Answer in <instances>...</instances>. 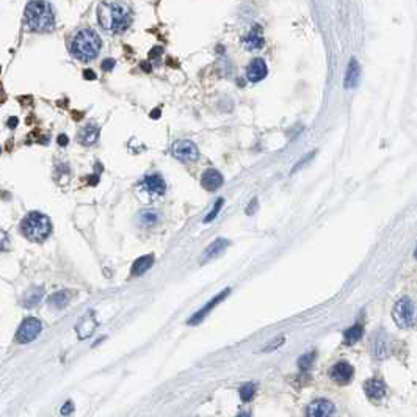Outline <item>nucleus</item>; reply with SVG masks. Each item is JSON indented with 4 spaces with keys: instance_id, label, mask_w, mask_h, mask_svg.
I'll list each match as a JSON object with an SVG mask.
<instances>
[{
    "instance_id": "nucleus-1",
    "label": "nucleus",
    "mask_w": 417,
    "mask_h": 417,
    "mask_svg": "<svg viewBox=\"0 0 417 417\" xmlns=\"http://www.w3.org/2000/svg\"><path fill=\"white\" fill-rule=\"evenodd\" d=\"M98 21L104 30L111 33L124 31L130 24L129 5L123 2H101L98 6Z\"/></svg>"
},
{
    "instance_id": "nucleus-2",
    "label": "nucleus",
    "mask_w": 417,
    "mask_h": 417,
    "mask_svg": "<svg viewBox=\"0 0 417 417\" xmlns=\"http://www.w3.org/2000/svg\"><path fill=\"white\" fill-rule=\"evenodd\" d=\"M101 38L91 28L77 31L71 41V53L80 61H91L99 55Z\"/></svg>"
},
{
    "instance_id": "nucleus-3",
    "label": "nucleus",
    "mask_w": 417,
    "mask_h": 417,
    "mask_svg": "<svg viewBox=\"0 0 417 417\" xmlns=\"http://www.w3.org/2000/svg\"><path fill=\"white\" fill-rule=\"evenodd\" d=\"M53 13L47 2H30L26 8V24L33 31H47L53 28Z\"/></svg>"
},
{
    "instance_id": "nucleus-4",
    "label": "nucleus",
    "mask_w": 417,
    "mask_h": 417,
    "mask_svg": "<svg viewBox=\"0 0 417 417\" xmlns=\"http://www.w3.org/2000/svg\"><path fill=\"white\" fill-rule=\"evenodd\" d=\"M21 232L30 242H43L52 232V223L41 212H30L21 223Z\"/></svg>"
},
{
    "instance_id": "nucleus-5",
    "label": "nucleus",
    "mask_w": 417,
    "mask_h": 417,
    "mask_svg": "<svg viewBox=\"0 0 417 417\" xmlns=\"http://www.w3.org/2000/svg\"><path fill=\"white\" fill-rule=\"evenodd\" d=\"M392 315L400 328H411L417 322V306L411 298L403 296L395 303Z\"/></svg>"
},
{
    "instance_id": "nucleus-6",
    "label": "nucleus",
    "mask_w": 417,
    "mask_h": 417,
    "mask_svg": "<svg viewBox=\"0 0 417 417\" xmlns=\"http://www.w3.org/2000/svg\"><path fill=\"white\" fill-rule=\"evenodd\" d=\"M41 330H43V325L38 318L27 317L21 323V326L18 328V333H16V342L28 343L31 340H35L39 336V333H41Z\"/></svg>"
},
{
    "instance_id": "nucleus-7",
    "label": "nucleus",
    "mask_w": 417,
    "mask_h": 417,
    "mask_svg": "<svg viewBox=\"0 0 417 417\" xmlns=\"http://www.w3.org/2000/svg\"><path fill=\"white\" fill-rule=\"evenodd\" d=\"M171 154L181 162H195L199 157L198 146L190 140H178L171 146Z\"/></svg>"
},
{
    "instance_id": "nucleus-8",
    "label": "nucleus",
    "mask_w": 417,
    "mask_h": 417,
    "mask_svg": "<svg viewBox=\"0 0 417 417\" xmlns=\"http://www.w3.org/2000/svg\"><path fill=\"white\" fill-rule=\"evenodd\" d=\"M336 406L326 398H317L306 408V417H334Z\"/></svg>"
},
{
    "instance_id": "nucleus-9",
    "label": "nucleus",
    "mask_w": 417,
    "mask_h": 417,
    "mask_svg": "<svg viewBox=\"0 0 417 417\" xmlns=\"http://www.w3.org/2000/svg\"><path fill=\"white\" fill-rule=\"evenodd\" d=\"M370 353L375 359H386L391 353L389 348V340H388V336L384 334L383 331L380 333H373V336L370 338Z\"/></svg>"
},
{
    "instance_id": "nucleus-10",
    "label": "nucleus",
    "mask_w": 417,
    "mask_h": 417,
    "mask_svg": "<svg viewBox=\"0 0 417 417\" xmlns=\"http://www.w3.org/2000/svg\"><path fill=\"white\" fill-rule=\"evenodd\" d=\"M353 375H355V368L347 361H339L330 368V378L334 383L339 384H347L351 381Z\"/></svg>"
},
{
    "instance_id": "nucleus-11",
    "label": "nucleus",
    "mask_w": 417,
    "mask_h": 417,
    "mask_svg": "<svg viewBox=\"0 0 417 417\" xmlns=\"http://www.w3.org/2000/svg\"><path fill=\"white\" fill-rule=\"evenodd\" d=\"M141 187L146 193L152 195V196H162L166 190V183L163 181V178L157 173L152 174H146L141 181Z\"/></svg>"
},
{
    "instance_id": "nucleus-12",
    "label": "nucleus",
    "mask_w": 417,
    "mask_h": 417,
    "mask_svg": "<svg viewBox=\"0 0 417 417\" xmlns=\"http://www.w3.org/2000/svg\"><path fill=\"white\" fill-rule=\"evenodd\" d=\"M364 392L368 400H372L375 403H380L381 400L386 397V384L380 378H370L364 383Z\"/></svg>"
},
{
    "instance_id": "nucleus-13",
    "label": "nucleus",
    "mask_w": 417,
    "mask_h": 417,
    "mask_svg": "<svg viewBox=\"0 0 417 417\" xmlns=\"http://www.w3.org/2000/svg\"><path fill=\"white\" fill-rule=\"evenodd\" d=\"M96 326H98V320H96L94 312L90 311L88 314H85L82 318L78 320V323H77V326H76V331H77L78 339L90 338V336L94 333Z\"/></svg>"
},
{
    "instance_id": "nucleus-14",
    "label": "nucleus",
    "mask_w": 417,
    "mask_h": 417,
    "mask_svg": "<svg viewBox=\"0 0 417 417\" xmlns=\"http://www.w3.org/2000/svg\"><path fill=\"white\" fill-rule=\"evenodd\" d=\"M229 293H231V288H226V290H223V292H220L216 296H213V298H212L210 301H208L203 309H199V311L196 312V314L188 320V325H196V323L201 322V320H203V318L208 314V312H210V311L216 306V304H220L224 298H226V296H228Z\"/></svg>"
},
{
    "instance_id": "nucleus-15",
    "label": "nucleus",
    "mask_w": 417,
    "mask_h": 417,
    "mask_svg": "<svg viewBox=\"0 0 417 417\" xmlns=\"http://www.w3.org/2000/svg\"><path fill=\"white\" fill-rule=\"evenodd\" d=\"M267 72H268V69H267L265 61H263L262 58H254L246 68V78L253 83H258L262 78H265Z\"/></svg>"
},
{
    "instance_id": "nucleus-16",
    "label": "nucleus",
    "mask_w": 417,
    "mask_h": 417,
    "mask_svg": "<svg viewBox=\"0 0 417 417\" xmlns=\"http://www.w3.org/2000/svg\"><path fill=\"white\" fill-rule=\"evenodd\" d=\"M228 245H229L228 240L216 238L213 243H210V245H208L206 250H204V253H203V256H201V262H207V261H210V259L218 258V256H221V254L224 253V250L228 248Z\"/></svg>"
},
{
    "instance_id": "nucleus-17",
    "label": "nucleus",
    "mask_w": 417,
    "mask_h": 417,
    "mask_svg": "<svg viewBox=\"0 0 417 417\" xmlns=\"http://www.w3.org/2000/svg\"><path fill=\"white\" fill-rule=\"evenodd\" d=\"M263 46V36L261 27L256 26L250 33L243 38V47L246 51H259Z\"/></svg>"
},
{
    "instance_id": "nucleus-18",
    "label": "nucleus",
    "mask_w": 417,
    "mask_h": 417,
    "mask_svg": "<svg viewBox=\"0 0 417 417\" xmlns=\"http://www.w3.org/2000/svg\"><path fill=\"white\" fill-rule=\"evenodd\" d=\"M223 183V176L220 171L216 170H207L204 171L203 178H201V185L208 190V191H213L216 188H220Z\"/></svg>"
},
{
    "instance_id": "nucleus-19",
    "label": "nucleus",
    "mask_w": 417,
    "mask_h": 417,
    "mask_svg": "<svg viewBox=\"0 0 417 417\" xmlns=\"http://www.w3.org/2000/svg\"><path fill=\"white\" fill-rule=\"evenodd\" d=\"M99 127L96 124H86L82 130L78 132V143L83 146H90V144L96 143L99 138Z\"/></svg>"
},
{
    "instance_id": "nucleus-20",
    "label": "nucleus",
    "mask_w": 417,
    "mask_h": 417,
    "mask_svg": "<svg viewBox=\"0 0 417 417\" xmlns=\"http://www.w3.org/2000/svg\"><path fill=\"white\" fill-rule=\"evenodd\" d=\"M361 77V68L356 58H351L347 68V76H345V88H355L359 83Z\"/></svg>"
},
{
    "instance_id": "nucleus-21",
    "label": "nucleus",
    "mask_w": 417,
    "mask_h": 417,
    "mask_svg": "<svg viewBox=\"0 0 417 417\" xmlns=\"http://www.w3.org/2000/svg\"><path fill=\"white\" fill-rule=\"evenodd\" d=\"M44 296V288L43 287H31L30 290L26 292V295H24L22 298V304L24 308H35L36 304L43 300Z\"/></svg>"
},
{
    "instance_id": "nucleus-22",
    "label": "nucleus",
    "mask_w": 417,
    "mask_h": 417,
    "mask_svg": "<svg viewBox=\"0 0 417 417\" xmlns=\"http://www.w3.org/2000/svg\"><path fill=\"white\" fill-rule=\"evenodd\" d=\"M154 263V256L149 254V256H141L137 261L133 262L132 270H130V275L132 276H141L144 271L149 270Z\"/></svg>"
},
{
    "instance_id": "nucleus-23",
    "label": "nucleus",
    "mask_w": 417,
    "mask_h": 417,
    "mask_svg": "<svg viewBox=\"0 0 417 417\" xmlns=\"http://www.w3.org/2000/svg\"><path fill=\"white\" fill-rule=\"evenodd\" d=\"M69 300H71V293L68 290H60L49 296V304L53 309H63L69 303Z\"/></svg>"
},
{
    "instance_id": "nucleus-24",
    "label": "nucleus",
    "mask_w": 417,
    "mask_h": 417,
    "mask_svg": "<svg viewBox=\"0 0 417 417\" xmlns=\"http://www.w3.org/2000/svg\"><path fill=\"white\" fill-rule=\"evenodd\" d=\"M363 334H364L363 326L353 325L351 328H348V330L343 333V340H345V343H348V345H351V343H356L358 340H361Z\"/></svg>"
},
{
    "instance_id": "nucleus-25",
    "label": "nucleus",
    "mask_w": 417,
    "mask_h": 417,
    "mask_svg": "<svg viewBox=\"0 0 417 417\" xmlns=\"http://www.w3.org/2000/svg\"><path fill=\"white\" fill-rule=\"evenodd\" d=\"M315 351H309V353H306V355H303L300 359H298V367H300V370H303V372H306V370H309V368L312 367V364H314V361H315Z\"/></svg>"
},
{
    "instance_id": "nucleus-26",
    "label": "nucleus",
    "mask_w": 417,
    "mask_h": 417,
    "mask_svg": "<svg viewBox=\"0 0 417 417\" xmlns=\"http://www.w3.org/2000/svg\"><path fill=\"white\" fill-rule=\"evenodd\" d=\"M254 392H256V384L254 383H246L240 388L238 394H240V398H242V402H250V400L254 397Z\"/></svg>"
},
{
    "instance_id": "nucleus-27",
    "label": "nucleus",
    "mask_w": 417,
    "mask_h": 417,
    "mask_svg": "<svg viewBox=\"0 0 417 417\" xmlns=\"http://www.w3.org/2000/svg\"><path fill=\"white\" fill-rule=\"evenodd\" d=\"M140 220L143 224H148V226H154V224L158 221V213L156 210H143L140 213Z\"/></svg>"
},
{
    "instance_id": "nucleus-28",
    "label": "nucleus",
    "mask_w": 417,
    "mask_h": 417,
    "mask_svg": "<svg viewBox=\"0 0 417 417\" xmlns=\"http://www.w3.org/2000/svg\"><path fill=\"white\" fill-rule=\"evenodd\" d=\"M223 204H224V199H223V198H218V199H216V203H215V206L212 207V210L208 212V213H207V216L204 218V223H210L212 220H215V218H216V215H218V212L221 210Z\"/></svg>"
},
{
    "instance_id": "nucleus-29",
    "label": "nucleus",
    "mask_w": 417,
    "mask_h": 417,
    "mask_svg": "<svg viewBox=\"0 0 417 417\" xmlns=\"http://www.w3.org/2000/svg\"><path fill=\"white\" fill-rule=\"evenodd\" d=\"M283 343H284V336H279V338L276 339V342H275V340H273V342H270L268 345H267L265 348H263V351H271V350H276V348H278L279 345H283Z\"/></svg>"
},
{
    "instance_id": "nucleus-30",
    "label": "nucleus",
    "mask_w": 417,
    "mask_h": 417,
    "mask_svg": "<svg viewBox=\"0 0 417 417\" xmlns=\"http://www.w3.org/2000/svg\"><path fill=\"white\" fill-rule=\"evenodd\" d=\"M72 411H74V403L71 402V400H68V402L65 403L61 406V410H60V413H61V416H69Z\"/></svg>"
},
{
    "instance_id": "nucleus-31",
    "label": "nucleus",
    "mask_w": 417,
    "mask_h": 417,
    "mask_svg": "<svg viewBox=\"0 0 417 417\" xmlns=\"http://www.w3.org/2000/svg\"><path fill=\"white\" fill-rule=\"evenodd\" d=\"M102 71H105V72H108V71H111L115 68V60H111V58H107V60H104L102 61Z\"/></svg>"
},
{
    "instance_id": "nucleus-32",
    "label": "nucleus",
    "mask_w": 417,
    "mask_h": 417,
    "mask_svg": "<svg viewBox=\"0 0 417 417\" xmlns=\"http://www.w3.org/2000/svg\"><path fill=\"white\" fill-rule=\"evenodd\" d=\"M256 208H258V198H254L253 201H251V206L246 207V213H248V215H253Z\"/></svg>"
},
{
    "instance_id": "nucleus-33",
    "label": "nucleus",
    "mask_w": 417,
    "mask_h": 417,
    "mask_svg": "<svg viewBox=\"0 0 417 417\" xmlns=\"http://www.w3.org/2000/svg\"><path fill=\"white\" fill-rule=\"evenodd\" d=\"M314 154H315V152H312V154H308L306 157H304V158L301 160V162H300V163H296V165H295V168H293V170H292V173H295L296 170H298V168H301V166H303L304 163H306V162H308V160H309V158H312V156H314Z\"/></svg>"
},
{
    "instance_id": "nucleus-34",
    "label": "nucleus",
    "mask_w": 417,
    "mask_h": 417,
    "mask_svg": "<svg viewBox=\"0 0 417 417\" xmlns=\"http://www.w3.org/2000/svg\"><path fill=\"white\" fill-rule=\"evenodd\" d=\"M83 77L88 78V80H94V78H96V74H94L91 69H88V71H83Z\"/></svg>"
},
{
    "instance_id": "nucleus-35",
    "label": "nucleus",
    "mask_w": 417,
    "mask_h": 417,
    "mask_svg": "<svg viewBox=\"0 0 417 417\" xmlns=\"http://www.w3.org/2000/svg\"><path fill=\"white\" fill-rule=\"evenodd\" d=\"M68 143H69V140H68L66 135H60V137H58V144H60V146H68Z\"/></svg>"
},
{
    "instance_id": "nucleus-36",
    "label": "nucleus",
    "mask_w": 417,
    "mask_h": 417,
    "mask_svg": "<svg viewBox=\"0 0 417 417\" xmlns=\"http://www.w3.org/2000/svg\"><path fill=\"white\" fill-rule=\"evenodd\" d=\"M160 52H162V47H154V51L149 53V58H156Z\"/></svg>"
},
{
    "instance_id": "nucleus-37",
    "label": "nucleus",
    "mask_w": 417,
    "mask_h": 417,
    "mask_svg": "<svg viewBox=\"0 0 417 417\" xmlns=\"http://www.w3.org/2000/svg\"><path fill=\"white\" fill-rule=\"evenodd\" d=\"M18 121H19V119L16 118V116H14V118H10V119H8V127H16Z\"/></svg>"
},
{
    "instance_id": "nucleus-38",
    "label": "nucleus",
    "mask_w": 417,
    "mask_h": 417,
    "mask_svg": "<svg viewBox=\"0 0 417 417\" xmlns=\"http://www.w3.org/2000/svg\"><path fill=\"white\" fill-rule=\"evenodd\" d=\"M141 68L146 72H151V65H148V63H141Z\"/></svg>"
},
{
    "instance_id": "nucleus-39",
    "label": "nucleus",
    "mask_w": 417,
    "mask_h": 417,
    "mask_svg": "<svg viewBox=\"0 0 417 417\" xmlns=\"http://www.w3.org/2000/svg\"><path fill=\"white\" fill-rule=\"evenodd\" d=\"M237 417H251V413H248V411H242V413H238V416Z\"/></svg>"
},
{
    "instance_id": "nucleus-40",
    "label": "nucleus",
    "mask_w": 417,
    "mask_h": 417,
    "mask_svg": "<svg viewBox=\"0 0 417 417\" xmlns=\"http://www.w3.org/2000/svg\"><path fill=\"white\" fill-rule=\"evenodd\" d=\"M158 115H160V110H158V108H156V110H154V113H151V116L154 118V119H156V118H158Z\"/></svg>"
},
{
    "instance_id": "nucleus-41",
    "label": "nucleus",
    "mask_w": 417,
    "mask_h": 417,
    "mask_svg": "<svg viewBox=\"0 0 417 417\" xmlns=\"http://www.w3.org/2000/svg\"><path fill=\"white\" fill-rule=\"evenodd\" d=\"M414 258L417 259V248H416V253H414Z\"/></svg>"
}]
</instances>
